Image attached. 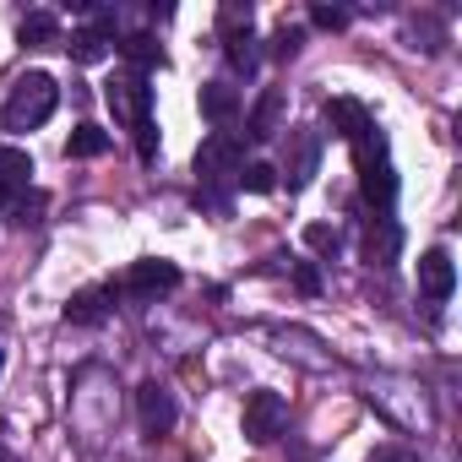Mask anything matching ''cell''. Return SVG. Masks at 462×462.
Instances as JSON below:
<instances>
[{"instance_id": "2", "label": "cell", "mask_w": 462, "mask_h": 462, "mask_svg": "<svg viewBox=\"0 0 462 462\" xmlns=\"http://www.w3.org/2000/svg\"><path fill=\"white\" fill-rule=\"evenodd\" d=\"M245 169V142L235 131H212L201 147H196V180L201 185H223V180H240Z\"/></svg>"}, {"instance_id": "27", "label": "cell", "mask_w": 462, "mask_h": 462, "mask_svg": "<svg viewBox=\"0 0 462 462\" xmlns=\"http://www.w3.org/2000/svg\"><path fill=\"white\" fill-rule=\"evenodd\" d=\"M370 462H419V457H413L408 446H381V451H375Z\"/></svg>"}, {"instance_id": "1", "label": "cell", "mask_w": 462, "mask_h": 462, "mask_svg": "<svg viewBox=\"0 0 462 462\" xmlns=\"http://www.w3.org/2000/svg\"><path fill=\"white\" fill-rule=\"evenodd\" d=\"M55 104H60L55 77H50V71H28V77L12 82L6 104H0V125H6V131H39V125L55 115Z\"/></svg>"}, {"instance_id": "13", "label": "cell", "mask_w": 462, "mask_h": 462, "mask_svg": "<svg viewBox=\"0 0 462 462\" xmlns=\"http://www.w3.org/2000/svg\"><path fill=\"white\" fill-rule=\"evenodd\" d=\"M115 50H120V60H125V71H142V77H147V71H158V66H163V50H158V39H152V33H125Z\"/></svg>"}, {"instance_id": "20", "label": "cell", "mask_w": 462, "mask_h": 462, "mask_svg": "<svg viewBox=\"0 0 462 462\" xmlns=\"http://www.w3.org/2000/svg\"><path fill=\"white\" fill-rule=\"evenodd\" d=\"M305 245H310L316 256H337V251H343V235H337L332 223H305Z\"/></svg>"}, {"instance_id": "9", "label": "cell", "mask_w": 462, "mask_h": 462, "mask_svg": "<svg viewBox=\"0 0 462 462\" xmlns=\"http://www.w3.org/2000/svg\"><path fill=\"white\" fill-rule=\"evenodd\" d=\"M327 125H332V136H343L348 147H354L365 131H375V120H370V109H365L359 98H327Z\"/></svg>"}, {"instance_id": "28", "label": "cell", "mask_w": 462, "mask_h": 462, "mask_svg": "<svg viewBox=\"0 0 462 462\" xmlns=\"http://www.w3.org/2000/svg\"><path fill=\"white\" fill-rule=\"evenodd\" d=\"M0 462H17V451H6V446H0Z\"/></svg>"}, {"instance_id": "18", "label": "cell", "mask_w": 462, "mask_h": 462, "mask_svg": "<svg viewBox=\"0 0 462 462\" xmlns=\"http://www.w3.org/2000/svg\"><path fill=\"white\" fill-rule=\"evenodd\" d=\"M109 44H115L109 33H98V28H77L66 50H71V60H77V66H98V60H109Z\"/></svg>"}, {"instance_id": "22", "label": "cell", "mask_w": 462, "mask_h": 462, "mask_svg": "<svg viewBox=\"0 0 462 462\" xmlns=\"http://www.w3.org/2000/svg\"><path fill=\"white\" fill-rule=\"evenodd\" d=\"M300 44H305V28H278L273 44H267V55H273V60H294Z\"/></svg>"}, {"instance_id": "11", "label": "cell", "mask_w": 462, "mask_h": 462, "mask_svg": "<svg viewBox=\"0 0 462 462\" xmlns=\"http://www.w3.org/2000/svg\"><path fill=\"white\" fill-rule=\"evenodd\" d=\"M283 109H289L283 88H267V93L256 98L251 120H245V136H251V142H273V136H278V125H283Z\"/></svg>"}, {"instance_id": "5", "label": "cell", "mask_w": 462, "mask_h": 462, "mask_svg": "<svg viewBox=\"0 0 462 462\" xmlns=\"http://www.w3.org/2000/svg\"><path fill=\"white\" fill-rule=\"evenodd\" d=\"M283 169H289V190H305V185H310V174L321 169V136H316V131H289Z\"/></svg>"}, {"instance_id": "15", "label": "cell", "mask_w": 462, "mask_h": 462, "mask_svg": "<svg viewBox=\"0 0 462 462\" xmlns=\"http://www.w3.org/2000/svg\"><path fill=\"white\" fill-rule=\"evenodd\" d=\"M397 251H402V228H397L392 217H375L370 240H365V256H370L375 267H392V262H397Z\"/></svg>"}, {"instance_id": "26", "label": "cell", "mask_w": 462, "mask_h": 462, "mask_svg": "<svg viewBox=\"0 0 462 462\" xmlns=\"http://www.w3.org/2000/svg\"><path fill=\"white\" fill-rule=\"evenodd\" d=\"M294 289L300 294H321V267L316 262H294Z\"/></svg>"}, {"instance_id": "25", "label": "cell", "mask_w": 462, "mask_h": 462, "mask_svg": "<svg viewBox=\"0 0 462 462\" xmlns=\"http://www.w3.org/2000/svg\"><path fill=\"white\" fill-rule=\"evenodd\" d=\"M131 131H136V152L152 163V158H158V120H142V125H131Z\"/></svg>"}, {"instance_id": "24", "label": "cell", "mask_w": 462, "mask_h": 462, "mask_svg": "<svg viewBox=\"0 0 462 462\" xmlns=\"http://www.w3.org/2000/svg\"><path fill=\"white\" fill-rule=\"evenodd\" d=\"M310 23H316L321 33H337V28H348V12H343V6H310Z\"/></svg>"}, {"instance_id": "7", "label": "cell", "mask_w": 462, "mask_h": 462, "mask_svg": "<svg viewBox=\"0 0 462 462\" xmlns=\"http://www.w3.org/2000/svg\"><path fill=\"white\" fill-rule=\"evenodd\" d=\"M136 408H142L147 435H169L174 419H180V408H174V397H169L163 381H142V386H136Z\"/></svg>"}, {"instance_id": "23", "label": "cell", "mask_w": 462, "mask_h": 462, "mask_svg": "<svg viewBox=\"0 0 462 462\" xmlns=\"http://www.w3.org/2000/svg\"><path fill=\"white\" fill-rule=\"evenodd\" d=\"M6 212H12V223H23V228H28V223H39V212H44V190H33V196L23 190Z\"/></svg>"}, {"instance_id": "10", "label": "cell", "mask_w": 462, "mask_h": 462, "mask_svg": "<svg viewBox=\"0 0 462 462\" xmlns=\"http://www.w3.org/2000/svg\"><path fill=\"white\" fill-rule=\"evenodd\" d=\"M28 180H33V158L23 147H0V212L28 190Z\"/></svg>"}, {"instance_id": "17", "label": "cell", "mask_w": 462, "mask_h": 462, "mask_svg": "<svg viewBox=\"0 0 462 462\" xmlns=\"http://www.w3.org/2000/svg\"><path fill=\"white\" fill-rule=\"evenodd\" d=\"M17 39H23L28 50H50V44H60V23H55V12H28L23 28H17Z\"/></svg>"}, {"instance_id": "16", "label": "cell", "mask_w": 462, "mask_h": 462, "mask_svg": "<svg viewBox=\"0 0 462 462\" xmlns=\"http://www.w3.org/2000/svg\"><path fill=\"white\" fill-rule=\"evenodd\" d=\"M251 28H256V12L245 6V0H223V6H217V33H223V44L251 39Z\"/></svg>"}, {"instance_id": "12", "label": "cell", "mask_w": 462, "mask_h": 462, "mask_svg": "<svg viewBox=\"0 0 462 462\" xmlns=\"http://www.w3.org/2000/svg\"><path fill=\"white\" fill-rule=\"evenodd\" d=\"M109 300H115V289H82V294H71L66 321L71 327H104L109 321Z\"/></svg>"}, {"instance_id": "14", "label": "cell", "mask_w": 462, "mask_h": 462, "mask_svg": "<svg viewBox=\"0 0 462 462\" xmlns=\"http://www.w3.org/2000/svg\"><path fill=\"white\" fill-rule=\"evenodd\" d=\"M201 115L212 120V125H228L240 115V88H228V82H207L201 88Z\"/></svg>"}, {"instance_id": "3", "label": "cell", "mask_w": 462, "mask_h": 462, "mask_svg": "<svg viewBox=\"0 0 462 462\" xmlns=\"http://www.w3.org/2000/svg\"><path fill=\"white\" fill-rule=\"evenodd\" d=\"M104 104L115 109L120 125H142V120H152V88H147L142 71H115V82L104 88Z\"/></svg>"}, {"instance_id": "4", "label": "cell", "mask_w": 462, "mask_h": 462, "mask_svg": "<svg viewBox=\"0 0 462 462\" xmlns=\"http://www.w3.org/2000/svg\"><path fill=\"white\" fill-rule=\"evenodd\" d=\"M283 419H289V402L278 392H251L245 397V440L251 446H267L283 435Z\"/></svg>"}, {"instance_id": "21", "label": "cell", "mask_w": 462, "mask_h": 462, "mask_svg": "<svg viewBox=\"0 0 462 462\" xmlns=\"http://www.w3.org/2000/svg\"><path fill=\"white\" fill-rule=\"evenodd\" d=\"M240 190H251V196L278 190V169H273V163H245V169H240Z\"/></svg>"}, {"instance_id": "8", "label": "cell", "mask_w": 462, "mask_h": 462, "mask_svg": "<svg viewBox=\"0 0 462 462\" xmlns=\"http://www.w3.org/2000/svg\"><path fill=\"white\" fill-rule=\"evenodd\" d=\"M451 289H457V267H451V251H424L419 256V294L424 300H451Z\"/></svg>"}, {"instance_id": "29", "label": "cell", "mask_w": 462, "mask_h": 462, "mask_svg": "<svg viewBox=\"0 0 462 462\" xmlns=\"http://www.w3.org/2000/svg\"><path fill=\"white\" fill-rule=\"evenodd\" d=\"M0 370H6V354H0Z\"/></svg>"}, {"instance_id": "19", "label": "cell", "mask_w": 462, "mask_h": 462, "mask_svg": "<svg viewBox=\"0 0 462 462\" xmlns=\"http://www.w3.org/2000/svg\"><path fill=\"white\" fill-rule=\"evenodd\" d=\"M104 152H109V131L98 125H77L66 136V158H104Z\"/></svg>"}, {"instance_id": "6", "label": "cell", "mask_w": 462, "mask_h": 462, "mask_svg": "<svg viewBox=\"0 0 462 462\" xmlns=\"http://www.w3.org/2000/svg\"><path fill=\"white\" fill-rule=\"evenodd\" d=\"M174 289H180L174 262H136L125 273V294H136V300H158V294H174Z\"/></svg>"}]
</instances>
